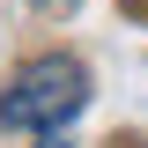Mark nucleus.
I'll use <instances>...</instances> for the list:
<instances>
[{"mask_svg": "<svg viewBox=\"0 0 148 148\" xmlns=\"http://www.w3.org/2000/svg\"><path fill=\"white\" fill-rule=\"evenodd\" d=\"M45 8H74V0H45Z\"/></svg>", "mask_w": 148, "mask_h": 148, "instance_id": "7ed1b4c3", "label": "nucleus"}, {"mask_svg": "<svg viewBox=\"0 0 148 148\" xmlns=\"http://www.w3.org/2000/svg\"><path fill=\"white\" fill-rule=\"evenodd\" d=\"M82 104H89V67L74 52H37L0 89V126H15V133H59L67 119H82Z\"/></svg>", "mask_w": 148, "mask_h": 148, "instance_id": "f257e3e1", "label": "nucleus"}, {"mask_svg": "<svg viewBox=\"0 0 148 148\" xmlns=\"http://www.w3.org/2000/svg\"><path fill=\"white\" fill-rule=\"evenodd\" d=\"M37 148H74V141H67V133H37Z\"/></svg>", "mask_w": 148, "mask_h": 148, "instance_id": "f03ea898", "label": "nucleus"}]
</instances>
